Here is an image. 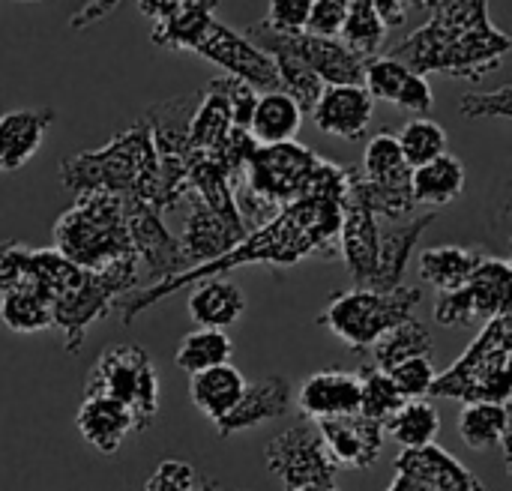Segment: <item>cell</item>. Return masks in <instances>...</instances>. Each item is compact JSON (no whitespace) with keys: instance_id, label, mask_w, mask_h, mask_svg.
<instances>
[{"instance_id":"74e56055","label":"cell","mask_w":512,"mask_h":491,"mask_svg":"<svg viewBox=\"0 0 512 491\" xmlns=\"http://www.w3.org/2000/svg\"><path fill=\"white\" fill-rule=\"evenodd\" d=\"M264 51H267V54L273 57V63H276L279 90L288 93V96L297 102V108H300L303 114H312V108H315V102H318V96H321V90H324L321 78H318L303 60H297L294 54H288V51H282V48H264Z\"/></svg>"},{"instance_id":"9c48e42d","label":"cell","mask_w":512,"mask_h":491,"mask_svg":"<svg viewBox=\"0 0 512 491\" xmlns=\"http://www.w3.org/2000/svg\"><path fill=\"white\" fill-rule=\"evenodd\" d=\"M321 165L324 159L300 141L258 144L243 168L240 186H246L264 204L282 210L312 189Z\"/></svg>"},{"instance_id":"5b68a950","label":"cell","mask_w":512,"mask_h":491,"mask_svg":"<svg viewBox=\"0 0 512 491\" xmlns=\"http://www.w3.org/2000/svg\"><path fill=\"white\" fill-rule=\"evenodd\" d=\"M512 393V315H501L477 333L468 351L435 378L429 396L465 405H507Z\"/></svg>"},{"instance_id":"7dc6e473","label":"cell","mask_w":512,"mask_h":491,"mask_svg":"<svg viewBox=\"0 0 512 491\" xmlns=\"http://www.w3.org/2000/svg\"><path fill=\"white\" fill-rule=\"evenodd\" d=\"M345 24V3L342 0H315L309 9L306 33L324 36V39H339Z\"/></svg>"},{"instance_id":"83f0119b","label":"cell","mask_w":512,"mask_h":491,"mask_svg":"<svg viewBox=\"0 0 512 491\" xmlns=\"http://www.w3.org/2000/svg\"><path fill=\"white\" fill-rule=\"evenodd\" d=\"M246 384L249 381L243 378V372L237 366L222 363V366L204 369L198 375H189V399L201 411V417H207L216 426L240 402Z\"/></svg>"},{"instance_id":"603a6c76","label":"cell","mask_w":512,"mask_h":491,"mask_svg":"<svg viewBox=\"0 0 512 491\" xmlns=\"http://www.w3.org/2000/svg\"><path fill=\"white\" fill-rule=\"evenodd\" d=\"M75 426L81 432V438L96 450V453H117L123 447V441L135 432V420L129 414V408H123L120 402L108 399V396H84L81 408L75 414Z\"/></svg>"},{"instance_id":"8fae6325","label":"cell","mask_w":512,"mask_h":491,"mask_svg":"<svg viewBox=\"0 0 512 491\" xmlns=\"http://www.w3.org/2000/svg\"><path fill=\"white\" fill-rule=\"evenodd\" d=\"M246 39H255L258 48H282L288 54H294L297 60H303L324 87L333 84H363L366 75V57L354 54L351 48L342 45V39H324V36H312V33H294V36H279L273 30H267L264 24H255L246 30Z\"/></svg>"},{"instance_id":"5bb4252c","label":"cell","mask_w":512,"mask_h":491,"mask_svg":"<svg viewBox=\"0 0 512 491\" xmlns=\"http://www.w3.org/2000/svg\"><path fill=\"white\" fill-rule=\"evenodd\" d=\"M123 207H126L129 243H132V252H135L141 270H147L153 276V282H162L168 276L186 273L189 264L183 261L180 243L168 231V225L162 222V216L150 204H144L138 198L123 201Z\"/></svg>"},{"instance_id":"ffe728a7","label":"cell","mask_w":512,"mask_h":491,"mask_svg":"<svg viewBox=\"0 0 512 491\" xmlns=\"http://www.w3.org/2000/svg\"><path fill=\"white\" fill-rule=\"evenodd\" d=\"M291 402H294V390H291L288 378L267 375L255 384H246V390H243L240 402L231 408V414L216 423V432L222 438H231L237 432H249L261 423L285 417L291 411Z\"/></svg>"},{"instance_id":"f907efd6","label":"cell","mask_w":512,"mask_h":491,"mask_svg":"<svg viewBox=\"0 0 512 491\" xmlns=\"http://www.w3.org/2000/svg\"><path fill=\"white\" fill-rule=\"evenodd\" d=\"M180 3H186V0H138V9H141V15L159 21V18L171 15Z\"/></svg>"},{"instance_id":"1f68e13d","label":"cell","mask_w":512,"mask_h":491,"mask_svg":"<svg viewBox=\"0 0 512 491\" xmlns=\"http://www.w3.org/2000/svg\"><path fill=\"white\" fill-rule=\"evenodd\" d=\"M465 192V165L444 153L420 168L411 171V195L414 204H432V207H447Z\"/></svg>"},{"instance_id":"52a82bcc","label":"cell","mask_w":512,"mask_h":491,"mask_svg":"<svg viewBox=\"0 0 512 491\" xmlns=\"http://www.w3.org/2000/svg\"><path fill=\"white\" fill-rule=\"evenodd\" d=\"M420 300V288L411 285H399L393 291L351 288L333 294L318 324L336 333L351 351H369L378 342V336H384L390 327L414 318Z\"/></svg>"},{"instance_id":"ee69618b","label":"cell","mask_w":512,"mask_h":491,"mask_svg":"<svg viewBox=\"0 0 512 491\" xmlns=\"http://www.w3.org/2000/svg\"><path fill=\"white\" fill-rule=\"evenodd\" d=\"M144 491H198V471L189 462L165 459L147 477Z\"/></svg>"},{"instance_id":"484cf974","label":"cell","mask_w":512,"mask_h":491,"mask_svg":"<svg viewBox=\"0 0 512 491\" xmlns=\"http://www.w3.org/2000/svg\"><path fill=\"white\" fill-rule=\"evenodd\" d=\"M471 297L474 318L489 324L501 315H510L512 297V267L510 261L495 255H480L477 267L471 270L468 282L462 285Z\"/></svg>"},{"instance_id":"cb8c5ba5","label":"cell","mask_w":512,"mask_h":491,"mask_svg":"<svg viewBox=\"0 0 512 491\" xmlns=\"http://www.w3.org/2000/svg\"><path fill=\"white\" fill-rule=\"evenodd\" d=\"M396 471L414 474L438 491H489L453 453L438 444L420 450H402L396 456Z\"/></svg>"},{"instance_id":"44dd1931","label":"cell","mask_w":512,"mask_h":491,"mask_svg":"<svg viewBox=\"0 0 512 491\" xmlns=\"http://www.w3.org/2000/svg\"><path fill=\"white\" fill-rule=\"evenodd\" d=\"M438 222V213H423L411 222H387L378 225V255H375V276H372V291H393L402 285V273L411 261V252L417 240L426 234L429 225Z\"/></svg>"},{"instance_id":"e0dca14e","label":"cell","mask_w":512,"mask_h":491,"mask_svg":"<svg viewBox=\"0 0 512 491\" xmlns=\"http://www.w3.org/2000/svg\"><path fill=\"white\" fill-rule=\"evenodd\" d=\"M372 114H375V99L366 93L363 84L324 87L315 108H312L315 126L321 132L345 138V141H360L369 132Z\"/></svg>"},{"instance_id":"f35d334b","label":"cell","mask_w":512,"mask_h":491,"mask_svg":"<svg viewBox=\"0 0 512 491\" xmlns=\"http://www.w3.org/2000/svg\"><path fill=\"white\" fill-rule=\"evenodd\" d=\"M0 321L12 333H42L51 327V300L39 291L0 294Z\"/></svg>"},{"instance_id":"bcb514c9","label":"cell","mask_w":512,"mask_h":491,"mask_svg":"<svg viewBox=\"0 0 512 491\" xmlns=\"http://www.w3.org/2000/svg\"><path fill=\"white\" fill-rule=\"evenodd\" d=\"M435 321H438L441 327H450V330L474 324L477 318H474V306H471L468 291H465V288L444 291V294L438 297V303H435Z\"/></svg>"},{"instance_id":"7402d4cb","label":"cell","mask_w":512,"mask_h":491,"mask_svg":"<svg viewBox=\"0 0 512 491\" xmlns=\"http://www.w3.org/2000/svg\"><path fill=\"white\" fill-rule=\"evenodd\" d=\"M54 108H15L0 114V174L24 168L42 147Z\"/></svg>"},{"instance_id":"7c38bea8","label":"cell","mask_w":512,"mask_h":491,"mask_svg":"<svg viewBox=\"0 0 512 491\" xmlns=\"http://www.w3.org/2000/svg\"><path fill=\"white\" fill-rule=\"evenodd\" d=\"M195 54H201L210 63L222 66L225 75L240 78L243 84H249L258 93L279 90V75H276L273 57L264 48H258L252 39H246L243 33L225 27L216 18L210 21V27L201 36V42L195 45Z\"/></svg>"},{"instance_id":"f546056e","label":"cell","mask_w":512,"mask_h":491,"mask_svg":"<svg viewBox=\"0 0 512 491\" xmlns=\"http://www.w3.org/2000/svg\"><path fill=\"white\" fill-rule=\"evenodd\" d=\"M459 435L471 450L477 453L501 450L504 462H510V408L507 405H489V402L465 405L459 417Z\"/></svg>"},{"instance_id":"6da1fadb","label":"cell","mask_w":512,"mask_h":491,"mask_svg":"<svg viewBox=\"0 0 512 491\" xmlns=\"http://www.w3.org/2000/svg\"><path fill=\"white\" fill-rule=\"evenodd\" d=\"M348 189V168L324 159L312 189L297 198L294 204L282 207L267 225L249 231L234 249L210 264H198L186 273L168 276L153 282L150 288H138L117 303L123 324H132L150 306L162 303L165 297L201 282L225 276L246 264H273V267H294L306 258H333L336 255V234L342 222V201Z\"/></svg>"},{"instance_id":"4fadbf2b","label":"cell","mask_w":512,"mask_h":491,"mask_svg":"<svg viewBox=\"0 0 512 491\" xmlns=\"http://www.w3.org/2000/svg\"><path fill=\"white\" fill-rule=\"evenodd\" d=\"M357 168H348V189L342 201V222L336 234V249L345 258L354 288H369L375 276L378 255V219L357 192Z\"/></svg>"},{"instance_id":"8992f818","label":"cell","mask_w":512,"mask_h":491,"mask_svg":"<svg viewBox=\"0 0 512 491\" xmlns=\"http://www.w3.org/2000/svg\"><path fill=\"white\" fill-rule=\"evenodd\" d=\"M141 264L135 255L111 261L102 270H84V279L63 297L51 303V327H60L66 351L78 354L87 330L102 321L123 297L138 291L141 285Z\"/></svg>"},{"instance_id":"30bf717a","label":"cell","mask_w":512,"mask_h":491,"mask_svg":"<svg viewBox=\"0 0 512 491\" xmlns=\"http://www.w3.org/2000/svg\"><path fill=\"white\" fill-rule=\"evenodd\" d=\"M267 471L282 480L285 491L300 486H330L336 483V465L327 456L324 438L312 420H300L297 426L276 435L264 450Z\"/></svg>"},{"instance_id":"11a10c76","label":"cell","mask_w":512,"mask_h":491,"mask_svg":"<svg viewBox=\"0 0 512 491\" xmlns=\"http://www.w3.org/2000/svg\"><path fill=\"white\" fill-rule=\"evenodd\" d=\"M408 3H411V6H420V9H429L435 0H405V6H408Z\"/></svg>"},{"instance_id":"277c9868","label":"cell","mask_w":512,"mask_h":491,"mask_svg":"<svg viewBox=\"0 0 512 491\" xmlns=\"http://www.w3.org/2000/svg\"><path fill=\"white\" fill-rule=\"evenodd\" d=\"M54 249L81 270H102L132 252L123 198L84 192L54 222Z\"/></svg>"},{"instance_id":"4316f807","label":"cell","mask_w":512,"mask_h":491,"mask_svg":"<svg viewBox=\"0 0 512 491\" xmlns=\"http://www.w3.org/2000/svg\"><path fill=\"white\" fill-rule=\"evenodd\" d=\"M189 318L198 324V327H207V330H225L231 324L240 321V315L246 312V297L243 291L225 279V276H216V279H201L195 285H189Z\"/></svg>"},{"instance_id":"7a4b0ae2","label":"cell","mask_w":512,"mask_h":491,"mask_svg":"<svg viewBox=\"0 0 512 491\" xmlns=\"http://www.w3.org/2000/svg\"><path fill=\"white\" fill-rule=\"evenodd\" d=\"M432 18L396 42L387 57L405 63L417 75L444 72L480 81L510 54V33L489 18V0H435Z\"/></svg>"},{"instance_id":"836d02e7","label":"cell","mask_w":512,"mask_h":491,"mask_svg":"<svg viewBox=\"0 0 512 491\" xmlns=\"http://www.w3.org/2000/svg\"><path fill=\"white\" fill-rule=\"evenodd\" d=\"M480 249H462V246H438V249H426L420 255V276L423 282H429L438 294L444 291H456L468 282L471 270L480 261Z\"/></svg>"},{"instance_id":"f1b7e54d","label":"cell","mask_w":512,"mask_h":491,"mask_svg":"<svg viewBox=\"0 0 512 491\" xmlns=\"http://www.w3.org/2000/svg\"><path fill=\"white\" fill-rule=\"evenodd\" d=\"M219 0H186L171 15L159 18L153 27V45L171 51H195L201 36L207 33Z\"/></svg>"},{"instance_id":"681fc988","label":"cell","mask_w":512,"mask_h":491,"mask_svg":"<svg viewBox=\"0 0 512 491\" xmlns=\"http://www.w3.org/2000/svg\"><path fill=\"white\" fill-rule=\"evenodd\" d=\"M342 3H348V0H342ZM369 3L378 9V15L387 21V27H393V24H402V21H405V12H408L405 0H369Z\"/></svg>"},{"instance_id":"ab89813d","label":"cell","mask_w":512,"mask_h":491,"mask_svg":"<svg viewBox=\"0 0 512 491\" xmlns=\"http://www.w3.org/2000/svg\"><path fill=\"white\" fill-rule=\"evenodd\" d=\"M396 141H399V150H402L405 162L411 165V171L447 153V132L441 123H435L429 117L408 120L402 126V132H396Z\"/></svg>"},{"instance_id":"8d00e7d4","label":"cell","mask_w":512,"mask_h":491,"mask_svg":"<svg viewBox=\"0 0 512 491\" xmlns=\"http://www.w3.org/2000/svg\"><path fill=\"white\" fill-rule=\"evenodd\" d=\"M231 354H234V345H231V339L225 336V330L198 327V330H192V333L180 342L174 363H177V369H183L186 375H198V372H204V369L231 363Z\"/></svg>"},{"instance_id":"b9f144b4","label":"cell","mask_w":512,"mask_h":491,"mask_svg":"<svg viewBox=\"0 0 512 491\" xmlns=\"http://www.w3.org/2000/svg\"><path fill=\"white\" fill-rule=\"evenodd\" d=\"M387 375L396 384V390L402 393V399L411 402V399H426L432 393V384L438 378V369L432 366V357H414V360L399 363Z\"/></svg>"},{"instance_id":"d4e9b609","label":"cell","mask_w":512,"mask_h":491,"mask_svg":"<svg viewBox=\"0 0 512 491\" xmlns=\"http://www.w3.org/2000/svg\"><path fill=\"white\" fill-rule=\"evenodd\" d=\"M234 126L228 81L225 75L213 78L204 90H198V105L189 120V147L192 153H213Z\"/></svg>"},{"instance_id":"60d3db41","label":"cell","mask_w":512,"mask_h":491,"mask_svg":"<svg viewBox=\"0 0 512 491\" xmlns=\"http://www.w3.org/2000/svg\"><path fill=\"white\" fill-rule=\"evenodd\" d=\"M357 378H360V414L384 426L405 405L402 393L396 390V384L390 381V375L381 372V369H375V366L372 369H363Z\"/></svg>"},{"instance_id":"db71d44e","label":"cell","mask_w":512,"mask_h":491,"mask_svg":"<svg viewBox=\"0 0 512 491\" xmlns=\"http://www.w3.org/2000/svg\"><path fill=\"white\" fill-rule=\"evenodd\" d=\"M288 491H339V489H336V483H330V486H300V489H288Z\"/></svg>"},{"instance_id":"f5cc1de1","label":"cell","mask_w":512,"mask_h":491,"mask_svg":"<svg viewBox=\"0 0 512 491\" xmlns=\"http://www.w3.org/2000/svg\"><path fill=\"white\" fill-rule=\"evenodd\" d=\"M198 491H228L222 483L210 480V477H198Z\"/></svg>"},{"instance_id":"f6af8a7d","label":"cell","mask_w":512,"mask_h":491,"mask_svg":"<svg viewBox=\"0 0 512 491\" xmlns=\"http://www.w3.org/2000/svg\"><path fill=\"white\" fill-rule=\"evenodd\" d=\"M459 111L465 117H510V84L489 93H468L459 99Z\"/></svg>"},{"instance_id":"e575fe53","label":"cell","mask_w":512,"mask_h":491,"mask_svg":"<svg viewBox=\"0 0 512 491\" xmlns=\"http://www.w3.org/2000/svg\"><path fill=\"white\" fill-rule=\"evenodd\" d=\"M387 21L369 0H348L345 3V24H342V45L360 57H378L387 45Z\"/></svg>"},{"instance_id":"9f6ffc18","label":"cell","mask_w":512,"mask_h":491,"mask_svg":"<svg viewBox=\"0 0 512 491\" xmlns=\"http://www.w3.org/2000/svg\"><path fill=\"white\" fill-rule=\"evenodd\" d=\"M21 3H39V0H21Z\"/></svg>"},{"instance_id":"ba28073f","label":"cell","mask_w":512,"mask_h":491,"mask_svg":"<svg viewBox=\"0 0 512 491\" xmlns=\"http://www.w3.org/2000/svg\"><path fill=\"white\" fill-rule=\"evenodd\" d=\"M108 396L129 408L135 432H147L159 414V375L150 354L138 345L105 351L84 381V396Z\"/></svg>"},{"instance_id":"7bdbcfd3","label":"cell","mask_w":512,"mask_h":491,"mask_svg":"<svg viewBox=\"0 0 512 491\" xmlns=\"http://www.w3.org/2000/svg\"><path fill=\"white\" fill-rule=\"evenodd\" d=\"M315 0H270L267 18L261 21L267 30L279 33V36H294L306 30L309 21V9Z\"/></svg>"},{"instance_id":"9a60e30c","label":"cell","mask_w":512,"mask_h":491,"mask_svg":"<svg viewBox=\"0 0 512 491\" xmlns=\"http://www.w3.org/2000/svg\"><path fill=\"white\" fill-rule=\"evenodd\" d=\"M186 204H189V213H186L177 243H180V255L189 264V270L222 258L228 249H234L246 237V228L240 219H225L192 195L186 198Z\"/></svg>"},{"instance_id":"2e32d148","label":"cell","mask_w":512,"mask_h":491,"mask_svg":"<svg viewBox=\"0 0 512 491\" xmlns=\"http://www.w3.org/2000/svg\"><path fill=\"white\" fill-rule=\"evenodd\" d=\"M315 426L336 468H348V471L372 468L384 450V426L363 414H348Z\"/></svg>"},{"instance_id":"d590c367","label":"cell","mask_w":512,"mask_h":491,"mask_svg":"<svg viewBox=\"0 0 512 491\" xmlns=\"http://www.w3.org/2000/svg\"><path fill=\"white\" fill-rule=\"evenodd\" d=\"M384 435H393L402 450H420L435 444V438L441 435V417L432 402L411 399L384 423Z\"/></svg>"},{"instance_id":"d6a6232c","label":"cell","mask_w":512,"mask_h":491,"mask_svg":"<svg viewBox=\"0 0 512 491\" xmlns=\"http://www.w3.org/2000/svg\"><path fill=\"white\" fill-rule=\"evenodd\" d=\"M432 330L417 321V318H408L396 327H390L384 336H378V342L369 348L372 354V363L375 369L381 372H390L396 369L399 363L405 360H414V357H432Z\"/></svg>"},{"instance_id":"3957f363","label":"cell","mask_w":512,"mask_h":491,"mask_svg":"<svg viewBox=\"0 0 512 491\" xmlns=\"http://www.w3.org/2000/svg\"><path fill=\"white\" fill-rule=\"evenodd\" d=\"M60 183L75 192H108L123 201H144L153 207L156 192V150L147 126L138 120L117 132L105 147L84 150L60 162Z\"/></svg>"},{"instance_id":"d6986e66","label":"cell","mask_w":512,"mask_h":491,"mask_svg":"<svg viewBox=\"0 0 512 491\" xmlns=\"http://www.w3.org/2000/svg\"><path fill=\"white\" fill-rule=\"evenodd\" d=\"M297 405L303 417L312 423L360 414V378L345 369L315 372L300 384Z\"/></svg>"},{"instance_id":"ac0fdd59","label":"cell","mask_w":512,"mask_h":491,"mask_svg":"<svg viewBox=\"0 0 512 491\" xmlns=\"http://www.w3.org/2000/svg\"><path fill=\"white\" fill-rule=\"evenodd\" d=\"M363 87L372 99L393 102V105H399L411 114H420V117L429 114L435 105L429 81L423 75L411 72L405 63L387 57V54H378L366 63Z\"/></svg>"},{"instance_id":"816d5d0a","label":"cell","mask_w":512,"mask_h":491,"mask_svg":"<svg viewBox=\"0 0 512 491\" xmlns=\"http://www.w3.org/2000/svg\"><path fill=\"white\" fill-rule=\"evenodd\" d=\"M387 491H438L435 486H429L426 480L414 477V474H405V471H396L393 483L387 486Z\"/></svg>"},{"instance_id":"c3c4849f","label":"cell","mask_w":512,"mask_h":491,"mask_svg":"<svg viewBox=\"0 0 512 491\" xmlns=\"http://www.w3.org/2000/svg\"><path fill=\"white\" fill-rule=\"evenodd\" d=\"M120 3H123V0H90V3H84L81 9L72 12L69 27H72V30H90L93 24L105 21Z\"/></svg>"},{"instance_id":"4dcf8cb0","label":"cell","mask_w":512,"mask_h":491,"mask_svg":"<svg viewBox=\"0 0 512 491\" xmlns=\"http://www.w3.org/2000/svg\"><path fill=\"white\" fill-rule=\"evenodd\" d=\"M303 126V111L297 108V102L282 93H261L249 120V135L255 138V144H285L294 141L297 132Z\"/></svg>"}]
</instances>
